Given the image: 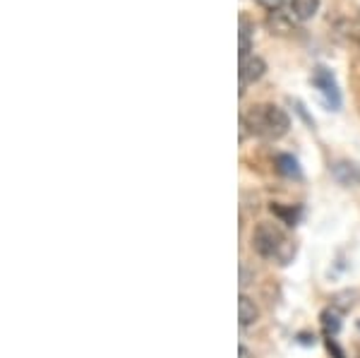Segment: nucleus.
<instances>
[{
  "instance_id": "f257e3e1",
  "label": "nucleus",
  "mask_w": 360,
  "mask_h": 358,
  "mask_svg": "<svg viewBox=\"0 0 360 358\" xmlns=\"http://www.w3.org/2000/svg\"><path fill=\"white\" fill-rule=\"evenodd\" d=\"M240 120L245 123V128H250V132L264 137V140H278L291 128V120H288L286 111L278 106H271V103L252 106Z\"/></svg>"
},
{
  "instance_id": "f03ea898",
  "label": "nucleus",
  "mask_w": 360,
  "mask_h": 358,
  "mask_svg": "<svg viewBox=\"0 0 360 358\" xmlns=\"http://www.w3.org/2000/svg\"><path fill=\"white\" fill-rule=\"evenodd\" d=\"M252 248L262 257L276 260V262H281V264L291 262V257L295 255V245L291 243V238L271 222H262L255 226Z\"/></svg>"
},
{
  "instance_id": "7ed1b4c3",
  "label": "nucleus",
  "mask_w": 360,
  "mask_h": 358,
  "mask_svg": "<svg viewBox=\"0 0 360 358\" xmlns=\"http://www.w3.org/2000/svg\"><path fill=\"white\" fill-rule=\"evenodd\" d=\"M312 84L317 87V91L324 99V103H327L329 108H334V111H339L341 108L339 84H336V77L324 65H317L315 70H312Z\"/></svg>"
},
{
  "instance_id": "20e7f679",
  "label": "nucleus",
  "mask_w": 360,
  "mask_h": 358,
  "mask_svg": "<svg viewBox=\"0 0 360 358\" xmlns=\"http://www.w3.org/2000/svg\"><path fill=\"white\" fill-rule=\"evenodd\" d=\"M266 72V63L259 56H245L240 58V94H245L248 82H257L259 77Z\"/></svg>"
},
{
  "instance_id": "39448f33",
  "label": "nucleus",
  "mask_w": 360,
  "mask_h": 358,
  "mask_svg": "<svg viewBox=\"0 0 360 358\" xmlns=\"http://www.w3.org/2000/svg\"><path fill=\"white\" fill-rule=\"evenodd\" d=\"M293 22H295V17L291 15V10H288V13L274 10V13H269V17H266V27H269V32L278 34V37H286V34H291L293 32Z\"/></svg>"
},
{
  "instance_id": "423d86ee",
  "label": "nucleus",
  "mask_w": 360,
  "mask_h": 358,
  "mask_svg": "<svg viewBox=\"0 0 360 358\" xmlns=\"http://www.w3.org/2000/svg\"><path fill=\"white\" fill-rule=\"evenodd\" d=\"M334 178L341 183V186H360V164H353V161H339L334 164Z\"/></svg>"
},
{
  "instance_id": "0eeeda50",
  "label": "nucleus",
  "mask_w": 360,
  "mask_h": 358,
  "mask_svg": "<svg viewBox=\"0 0 360 358\" xmlns=\"http://www.w3.org/2000/svg\"><path fill=\"white\" fill-rule=\"evenodd\" d=\"M257 317H259V308L255 305L252 298L248 296L238 298V322H240V327H250L252 322H257Z\"/></svg>"
},
{
  "instance_id": "6e6552de",
  "label": "nucleus",
  "mask_w": 360,
  "mask_h": 358,
  "mask_svg": "<svg viewBox=\"0 0 360 358\" xmlns=\"http://www.w3.org/2000/svg\"><path fill=\"white\" fill-rule=\"evenodd\" d=\"M319 0H291V15L298 22H307L317 15Z\"/></svg>"
},
{
  "instance_id": "1a4fd4ad",
  "label": "nucleus",
  "mask_w": 360,
  "mask_h": 358,
  "mask_svg": "<svg viewBox=\"0 0 360 358\" xmlns=\"http://www.w3.org/2000/svg\"><path fill=\"white\" fill-rule=\"evenodd\" d=\"M276 166H278V171H281L283 176H288V178H298L300 176V166H298V161L291 157V154H278Z\"/></svg>"
},
{
  "instance_id": "9d476101",
  "label": "nucleus",
  "mask_w": 360,
  "mask_h": 358,
  "mask_svg": "<svg viewBox=\"0 0 360 358\" xmlns=\"http://www.w3.org/2000/svg\"><path fill=\"white\" fill-rule=\"evenodd\" d=\"M250 51H252V25L240 17V58L250 56Z\"/></svg>"
},
{
  "instance_id": "9b49d317",
  "label": "nucleus",
  "mask_w": 360,
  "mask_h": 358,
  "mask_svg": "<svg viewBox=\"0 0 360 358\" xmlns=\"http://www.w3.org/2000/svg\"><path fill=\"white\" fill-rule=\"evenodd\" d=\"M257 3L262 5L264 10H269V13H274V10L281 8V5L286 3V0H257Z\"/></svg>"
},
{
  "instance_id": "f8f14e48",
  "label": "nucleus",
  "mask_w": 360,
  "mask_h": 358,
  "mask_svg": "<svg viewBox=\"0 0 360 358\" xmlns=\"http://www.w3.org/2000/svg\"><path fill=\"white\" fill-rule=\"evenodd\" d=\"M348 34H351V37L360 44V25H353V27H351V32H348Z\"/></svg>"
}]
</instances>
